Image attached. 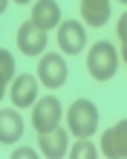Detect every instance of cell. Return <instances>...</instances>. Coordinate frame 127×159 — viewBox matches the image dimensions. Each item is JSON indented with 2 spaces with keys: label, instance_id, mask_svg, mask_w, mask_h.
<instances>
[{
  "label": "cell",
  "instance_id": "6da1fadb",
  "mask_svg": "<svg viewBox=\"0 0 127 159\" xmlns=\"http://www.w3.org/2000/svg\"><path fill=\"white\" fill-rule=\"evenodd\" d=\"M67 127H69L72 136L90 139L98 130V110H95V104H93V101H87V98L72 101L69 110H67Z\"/></svg>",
  "mask_w": 127,
  "mask_h": 159
},
{
  "label": "cell",
  "instance_id": "7a4b0ae2",
  "mask_svg": "<svg viewBox=\"0 0 127 159\" xmlns=\"http://www.w3.org/2000/svg\"><path fill=\"white\" fill-rule=\"evenodd\" d=\"M87 70L95 81H110L119 70V52L110 41H98L93 43V49L87 55Z\"/></svg>",
  "mask_w": 127,
  "mask_h": 159
},
{
  "label": "cell",
  "instance_id": "3957f363",
  "mask_svg": "<svg viewBox=\"0 0 127 159\" xmlns=\"http://www.w3.org/2000/svg\"><path fill=\"white\" fill-rule=\"evenodd\" d=\"M64 116V107L55 96H43L35 101V110H32V127L38 133H49V130L58 127V121Z\"/></svg>",
  "mask_w": 127,
  "mask_h": 159
},
{
  "label": "cell",
  "instance_id": "277c9868",
  "mask_svg": "<svg viewBox=\"0 0 127 159\" xmlns=\"http://www.w3.org/2000/svg\"><path fill=\"white\" fill-rule=\"evenodd\" d=\"M38 78L43 87H49V90H58L67 84V61L61 58V55L55 52H49V55H43L41 64H38Z\"/></svg>",
  "mask_w": 127,
  "mask_h": 159
},
{
  "label": "cell",
  "instance_id": "5b68a950",
  "mask_svg": "<svg viewBox=\"0 0 127 159\" xmlns=\"http://www.w3.org/2000/svg\"><path fill=\"white\" fill-rule=\"evenodd\" d=\"M101 153L107 159H127V119L116 121L101 133Z\"/></svg>",
  "mask_w": 127,
  "mask_h": 159
},
{
  "label": "cell",
  "instance_id": "8992f818",
  "mask_svg": "<svg viewBox=\"0 0 127 159\" xmlns=\"http://www.w3.org/2000/svg\"><path fill=\"white\" fill-rule=\"evenodd\" d=\"M58 46L67 55H78L87 46V29L78 20H64L58 26Z\"/></svg>",
  "mask_w": 127,
  "mask_h": 159
},
{
  "label": "cell",
  "instance_id": "52a82bcc",
  "mask_svg": "<svg viewBox=\"0 0 127 159\" xmlns=\"http://www.w3.org/2000/svg\"><path fill=\"white\" fill-rule=\"evenodd\" d=\"M17 46H20L23 55H43V49H46V29L35 26L32 20L20 23V29H17Z\"/></svg>",
  "mask_w": 127,
  "mask_h": 159
},
{
  "label": "cell",
  "instance_id": "ba28073f",
  "mask_svg": "<svg viewBox=\"0 0 127 159\" xmlns=\"http://www.w3.org/2000/svg\"><path fill=\"white\" fill-rule=\"evenodd\" d=\"M38 81L41 78H32V75H17L9 87V96H12V104L15 107H32L38 101Z\"/></svg>",
  "mask_w": 127,
  "mask_h": 159
},
{
  "label": "cell",
  "instance_id": "9c48e42d",
  "mask_svg": "<svg viewBox=\"0 0 127 159\" xmlns=\"http://www.w3.org/2000/svg\"><path fill=\"white\" fill-rule=\"evenodd\" d=\"M32 23L41 29H55L61 26V6L55 0H38L32 6Z\"/></svg>",
  "mask_w": 127,
  "mask_h": 159
},
{
  "label": "cell",
  "instance_id": "30bf717a",
  "mask_svg": "<svg viewBox=\"0 0 127 159\" xmlns=\"http://www.w3.org/2000/svg\"><path fill=\"white\" fill-rule=\"evenodd\" d=\"M20 136H23V119H20V113L3 107L0 110V142L3 145H15Z\"/></svg>",
  "mask_w": 127,
  "mask_h": 159
},
{
  "label": "cell",
  "instance_id": "8fae6325",
  "mask_svg": "<svg viewBox=\"0 0 127 159\" xmlns=\"http://www.w3.org/2000/svg\"><path fill=\"white\" fill-rule=\"evenodd\" d=\"M78 3H81V17L87 26H104L110 20L113 0H78Z\"/></svg>",
  "mask_w": 127,
  "mask_h": 159
},
{
  "label": "cell",
  "instance_id": "7c38bea8",
  "mask_svg": "<svg viewBox=\"0 0 127 159\" xmlns=\"http://www.w3.org/2000/svg\"><path fill=\"white\" fill-rule=\"evenodd\" d=\"M41 153L46 156V159H61V156H67L69 153V148H67V130H49V133H41Z\"/></svg>",
  "mask_w": 127,
  "mask_h": 159
},
{
  "label": "cell",
  "instance_id": "4fadbf2b",
  "mask_svg": "<svg viewBox=\"0 0 127 159\" xmlns=\"http://www.w3.org/2000/svg\"><path fill=\"white\" fill-rule=\"evenodd\" d=\"M69 156L72 159H95L98 156V148L90 142V139H78V142L69 148Z\"/></svg>",
  "mask_w": 127,
  "mask_h": 159
},
{
  "label": "cell",
  "instance_id": "5bb4252c",
  "mask_svg": "<svg viewBox=\"0 0 127 159\" xmlns=\"http://www.w3.org/2000/svg\"><path fill=\"white\" fill-rule=\"evenodd\" d=\"M0 93H6V87H9V78L15 75V58L9 55L6 49H0Z\"/></svg>",
  "mask_w": 127,
  "mask_h": 159
},
{
  "label": "cell",
  "instance_id": "9a60e30c",
  "mask_svg": "<svg viewBox=\"0 0 127 159\" xmlns=\"http://www.w3.org/2000/svg\"><path fill=\"white\" fill-rule=\"evenodd\" d=\"M116 32H119V41H121V55H124V64H127V12L119 17V26H116Z\"/></svg>",
  "mask_w": 127,
  "mask_h": 159
},
{
  "label": "cell",
  "instance_id": "2e32d148",
  "mask_svg": "<svg viewBox=\"0 0 127 159\" xmlns=\"http://www.w3.org/2000/svg\"><path fill=\"white\" fill-rule=\"evenodd\" d=\"M12 156H15V159H35V156H38V153H35V151H32V148H17V151H15Z\"/></svg>",
  "mask_w": 127,
  "mask_h": 159
},
{
  "label": "cell",
  "instance_id": "e0dca14e",
  "mask_svg": "<svg viewBox=\"0 0 127 159\" xmlns=\"http://www.w3.org/2000/svg\"><path fill=\"white\" fill-rule=\"evenodd\" d=\"M15 3H29V0H15Z\"/></svg>",
  "mask_w": 127,
  "mask_h": 159
},
{
  "label": "cell",
  "instance_id": "ac0fdd59",
  "mask_svg": "<svg viewBox=\"0 0 127 159\" xmlns=\"http://www.w3.org/2000/svg\"><path fill=\"white\" fill-rule=\"evenodd\" d=\"M121 3H127V0H121Z\"/></svg>",
  "mask_w": 127,
  "mask_h": 159
}]
</instances>
